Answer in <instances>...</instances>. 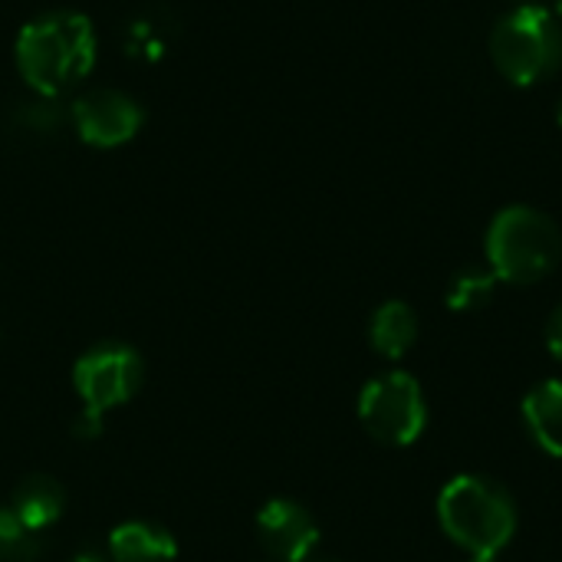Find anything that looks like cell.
<instances>
[{"mask_svg":"<svg viewBox=\"0 0 562 562\" xmlns=\"http://www.w3.org/2000/svg\"><path fill=\"white\" fill-rule=\"evenodd\" d=\"M16 69L36 95L59 99L95 66V26L86 13L56 10L16 36Z\"/></svg>","mask_w":562,"mask_h":562,"instance_id":"obj_1","label":"cell"},{"mask_svg":"<svg viewBox=\"0 0 562 562\" xmlns=\"http://www.w3.org/2000/svg\"><path fill=\"white\" fill-rule=\"evenodd\" d=\"M438 520L468 557H497L517 533V504L504 484L461 474L441 491Z\"/></svg>","mask_w":562,"mask_h":562,"instance_id":"obj_2","label":"cell"},{"mask_svg":"<svg viewBox=\"0 0 562 562\" xmlns=\"http://www.w3.org/2000/svg\"><path fill=\"white\" fill-rule=\"evenodd\" d=\"M487 267L501 283L530 286L547 280L562 257V234L557 221L530 204H510L494 214L487 237Z\"/></svg>","mask_w":562,"mask_h":562,"instance_id":"obj_3","label":"cell"},{"mask_svg":"<svg viewBox=\"0 0 562 562\" xmlns=\"http://www.w3.org/2000/svg\"><path fill=\"white\" fill-rule=\"evenodd\" d=\"M491 59L497 72L520 89L553 79L562 66V20L540 7H514L491 30Z\"/></svg>","mask_w":562,"mask_h":562,"instance_id":"obj_4","label":"cell"},{"mask_svg":"<svg viewBox=\"0 0 562 562\" xmlns=\"http://www.w3.org/2000/svg\"><path fill=\"white\" fill-rule=\"evenodd\" d=\"M359 422L375 441L389 448L415 445L428 425L425 392L415 382V375L408 372L375 375L359 395Z\"/></svg>","mask_w":562,"mask_h":562,"instance_id":"obj_5","label":"cell"},{"mask_svg":"<svg viewBox=\"0 0 562 562\" xmlns=\"http://www.w3.org/2000/svg\"><path fill=\"white\" fill-rule=\"evenodd\" d=\"M145 379V362L128 342H95L72 366V385L82 398V415L102 422L105 412L125 405Z\"/></svg>","mask_w":562,"mask_h":562,"instance_id":"obj_6","label":"cell"},{"mask_svg":"<svg viewBox=\"0 0 562 562\" xmlns=\"http://www.w3.org/2000/svg\"><path fill=\"white\" fill-rule=\"evenodd\" d=\"M69 122L92 148H119L132 142L145 122L142 105L119 89H92L69 105Z\"/></svg>","mask_w":562,"mask_h":562,"instance_id":"obj_7","label":"cell"},{"mask_svg":"<svg viewBox=\"0 0 562 562\" xmlns=\"http://www.w3.org/2000/svg\"><path fill=\"white\" fill-rule=\"evenodd\" d=\"M257 537L277 562H303L319 547V527L313 514L290 497H277L260 507Z\"/></svg>","mask_w":562,"mask_h":562,"instance_id":"obj_8","label":"cell"},{"mask_svg":"<svg viewBox=\"0 0 562 562\" xmlns=\"http://www.w3.org/2000/svg\"><path fill=\"white\" fill-rule=\"evenodd\" d=\"M178 543L171 530L151 520H125L109 537L112 562H175Z\"/></svg>","mask_w":562,"mask_h":562,"instance_id":"obj_9","label":"cell"},{"mask_svg":"<svg viewBox=\"0 0 562 562\" xmlns=\"http://www.w3.org/2000/svg\"><path fill=\"white\" fill-rule=\"evenodd\" d=\"M524 425L530 438L553 458H562V382L547 379L524 398Z\"/></svg>","mask_w":562,"mask_h":562,"instance_id":"obj_10","label":"cell"},{"mask_svg":"<svg viewBox=\"0 0 562 562\" xmlns=\"http://www.w3.org/2000/svg\"><path fill=\"white\" fill-rule=\"evenodd\" d=\"M10 507L16 510V517L30 527V530H46L53 527L63 510H66V491L56 477L49 474H30L16 484Z\"/></svg>","mask_w":562,"mask_h":562,"instance_id":"obj_11","label":"cell"},{"mask_svg":"<svg viewBox=\"0 0 562 562\" xmlns=\"http://www.w3.org/2000/svg\"><path fill=\"white\" fill-rule=\"evenodd\" d=\"M369 342L379 356L385 359H402L415 342H418V313L402 303L389 300L372 313L369 323Z\"/></svg>","mask_w":562,"mask_h":562,"instance_id":"obj_12","label":"cell"},{"mask_svg":"<svg viewBox=\"0 0 562 562\" xmlns=\"http://www.w3.org/2000/svg\"><path fill=\"white\" fill-rule=\"evenodd\" d=\"M497 277L491 267H464L448 283V310L454 313H477L497 293Z\"/></svg>","mask_w":562,"mask_h":562,"instance_id":"obj_13","label":"cell"},{"mask_svg":"<svg viewBox=\"0 0 562 562\" xmlns=\"http://www.w3.org/2000/svg\"><path fill=\"white\" fill-rule=\"evenodd\" d=\"M69 125V109H63L56 99L36 95L30 102H20L13 112V128L33 135V138H49L59 135Z\"/></svg>","mask_w":562,"mask_h":562,"instance_id":"obj_14","label":"cell"},{"mask_svg":"<svg viewBox=\"0 0 562 562\" xmlns=\"http://www.w3.org/2000/svg\"><path fill=\"white\" fill-rule=\"evenodd\" d=\"M36 553V530H30L13 507H0V562H33Z\"/></svg>","mask_w":562,"mask_h":562,"instance_id":"obj_15","label":"cell"},{"mask_svg":"<svg viewBox=\"0 0 562 562\" xmlns=\"http://www.w3.org/2000/svg\"><path fill=\"white\" fill-rule=\"evenodd\" d=\"M547 349L553 352V359L562 362V303L550 313V319H547Z\"/></svg>","mask_w":562,"mask_h":562,"instance_id":"obj_16","label":"cell"},{"mask_svg":"<svg viewBox=\"0 0 562 562\" xmlns=\"http://www.w3.org/2000/svg\"><path fill=\"white\" fill-rule=\"evenodd\" d=\"M69 562H112V560H105V557H99V553H79V557H72Z\"/></svg>","mask_w":562,"mask_h":562,"instance_id":"obj_17","label":"cell"},{"mask_svg":"<svg viewBox=\"0 0 562 562\" xmlns=\"http://www.w3.org/2000/svg\"><path fill=\"white\" fill-rule=\"evenodd\" d=\"M303 562H342V560H336V557H319V553H313V557H306Z\"/></svg>","mask_w":562,"mask_h":562,"instance_id":"obj_18","label":"cell"},{"mask_svg":"<svg viewBox=\"0 0 562 562\" xmlns=\"http://www.w3.org/2000/svg\"><path fill=\"white\" fill-rule=\"evenodd\" d=\"M514 7H540L543 0H510Z\"/></svg>","mask_w":562,"mask_h":562,"instance_id":"obj_19","label":"cell"},{"mask_svg":"<svg viewBox=\"0 0 562 562\" xmlns=\"http://www.w3.org/2000/svg\"><path fill=\"white\" fill-rule=\"evenodd\" d=\"M468 562H497V557H471Z\"/></svg>","mask_w":562,"mask_h":562,"instance_id":"obj_20","label":"cell"},{"mask_svg":"<svg viewBox=\"0 0 562 562\" xmlns=\"http://www.w3.org/2000/svg\"><path fill=\"white\" fill-rule=\"evenodd\" d=\"M557 122H560V128H562V95H560V105H557Z\"/></svg>","mask_w":562,"mask_h":562,"instance_id":"obj_21","label":"cell"},{"mask_svg":"<svg viewBox=\"0 0 562 562\" xmlns=\"http://www.w3.org/2000/svg\"><path fill=\"white\" fill-rule=\"evenodd\" d=\"M557 16L562 20V0H557Z\"/></svg>","mask_w":562,"mask_h":562,"instance_id":"obj_22","label":"cell"}]
</instances>
